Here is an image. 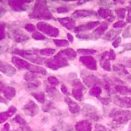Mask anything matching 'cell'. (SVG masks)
<instances>
[{"label":"cell","instance_id":"obj_1","mask_svg":"<svg viewBox=\"0 0 131 131\" xmlns=\"http://www.w3.org/2000/svg\"><path fill=\"white\" fill-rule=\"evenodd\" d=\"M112 116L116 124H124L131 119V112L128 111L116 110L113 112Z\"/></svg>","mask_w":131,"mask_h":131},{"label":"cell","instance_id":"obj_2","mask_svg":"<svg viewBox=\"0 0 131 131\" xmlns=\"http://www.w3.org/2000/svg\"><path fill=\"white\" fill-rule=\"evenodd\" d=\"M115 103L123 107H131V99L130 98L124 97V98H116Z\"/></svg>","mask_w":131,"mask_h":131},{"label":"cell","instance_id":"obj_3","mask_svg":"<svg viewBox=\"0 0 131 131\" xmlns=\"http://www.w3.org/2000/svg\"><path fill=\"white\" fill-rule=\"evenodd\" d=\"M91 125L86 122H81L77 123L76 126L77 131H91Z\"/></svg>","mask_w":131,"mask_h":131},{"label":"cell","instance_id":"obj_4","mask_svg":"<svg viewBox=\"0 0 131 131\" xmlns=\"http://www.w3.org/2000/svg\"><path fill=\"white\" fill-rule=\"evenodd\" d=\"M117 90H118L117 91L123 95L131 93V88H128L127 86H119V89H118Z\"/></svg>","mask_w":131,"mask_h":131},{"label":"cell","instance_id":"obj_5","mask_svg":"<svg viewBox=\"0 0 131 131\" xmlns=\"http://www.w3.org/2000/svg\"><path fill=\"white\" fill-rule=\"evenodd\" d=\"M117 13L118 16L120 17L124 18V15H125V9H124V8L119 9L117 10Z\"/></svg>","mask_w":131,"mask_h":131},{"label":"cell","instance_id":"obj_6","mask_svg":"<svg viewBox=\"0 0 131 131\" xmlns=\"http://www.w3.org/2000/svg\"><path fill=\"white\" fill-rule=\"evenodd\" d=\"M126 23L125 22L123 21H118L117 23H116V24H115L114 25V27H118V28H121V27H123L125 25Z\"/></svg>","mask_w":131,"mask_h":131},{"label":"cell","instance_id":"obj_7","mask_svg":"<svg viewBox=\"0 0 131 131\" xmlns=\"http://www.w3.org/2000/svg\"><path fill=\"white\" fill-rule=\"evenodd\" d=\"M126 20L128 22L131 23V6L128 8V14Z\"/></svg>","mask_w":131,"mask_h":131},{"label":"cell","instance_id":"obj_8","mask_svg":"<svg viewBox=\"0 0 131 131\" xmlns=\"http://www.w3.org/2000/svg\"><path fill=\"white\" fill-rule=\"evenodd\" d=\"M123 36H124V37H130V33L129 31V30H128V28H127L126 30H125L124 31V32L123 33Z\"/></svg>","mask_w":131,"mask_h":131},{"label":"cell","instance_id":"obj_9","mask_svg":"<svg viewBox=\"0 0 131 131\" xmlns=\"http://www.w3.org/2000/svg\"><path fill=\"white\" fill-rule=\"evenodd\" d=\"M124 66L127 68H131V58L128 59L124 63Z\"/></svg>","mask_w":131,"mask_h":131},{"label":"cell","instance_id":"obj_10","mask_svg":"<svg viewBox=\"0 0 131 131\" xmlns=\"http://www.w3.org/2000/svg\"><path fill=\"white\" fill-rule=\"evenodd\" d=\"M123 47H124L125 50H131V43H126L125 45H123Z\"/></svg>","mask_w":131,"mask_h":131},{"label":"cell","instance_id":"obj_11","mask_svg":"<svg viewBox=\"0 0 131 131\" xmlns=\"http://www.w3.org/2000/svg\"><path fill=\"white\" fill-rule=\"evenodd\" d=\"M130 99H131V98H130Z\"/></svg>","mask_w":131,"mask_h":131},{"label":"cell","instance_id":"obj_12","mask_svg":"<svg viewBox=\"0 0 131 131\" xmlns=\"http://www.w3.org/2000/svg\"><path fill=\"white\" fill-rule=\"evenodd\" d=\"M130 131H131V130H130Z\"/></svg>","mask_w":131,"mask_h":131},{"label":"cell","instance_id":"obj_13","mask_svg":"<svg viewBox=\"0 0 131 131\" xmlns=\"http://www.w3.org/2000/svg\"></svg>","mask_w":131,"mask_h":131}]
</instances>
